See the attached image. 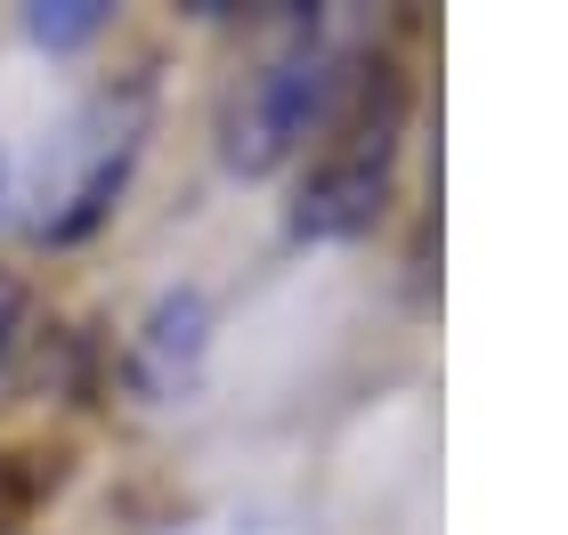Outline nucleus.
<instances>
[{
    "mask_svg": "<svg viewBox=\"0 0 568 535\" xmlns=\"http://www.w3.org/2000/svg\"><path fill=\"white\" fill-rule=\"evenodd\" d=\"M333 97V49L317 41V24L293 17V41L252 73V90L227 114V163L236 171H276L293 146L308 138V122L325 114Z\"/></svg>",
    "mask_w": 568,
    "mask_h": 535,
    "instance_id": "nucleus-1",
    "label": "nucleus"
},
{
    "mask_svg": "<svg viewBox=\"0 0 568 535\" xmlns=\"http://www.w3.org/2000/svg\"><path fill=\"white\" fill-rule=\"evenodd\" d=\"M390 155H398V90L382 97V114L349 122V138L325 155V171L293 203V236H357L374 227V212L390 203Z\"/></svg>",
    "mask_w": 568,
    "mask_h": 535,
    "instance_id": "nucleus-2",
    "label": "nucleus"
},
{
    "mask_svg": "<svg viewBox=\"0 0 568 535\" xmlns=\"http://www.w3.org/2000/svg\"><path fill=\"white\" fill-rule=\"evenodd\" d=\"M203 333H212L203 300L195 292H171L163 309L146 317V333H139V390L146 398H179V390H187L195 366H203Z\"/></svg>",
    "mask_w": 568,
    "mask_h": 535,
    "instance_id": "nucleus-3",
    "label": "nucleus"
},
{
    "mask_svg": "<svg viewBox=\"0 0 568 535\" xmlns=\"http://www.w3.org/2000/svg\"><path fill=\"white\" fill-rule=\"evenodd\" d=\"M98 24H106V9H98V0H41V9H24V33H33V41H49V49L90 41Z\"/></svg>",
    "mask_w": 568,
    "mask_h": 535,
    "instance_id": "nucleus-4",
    "label": "nucleus"
},
{
    "mask_svg": "<svg viewBox=\"0 0 568 535\" xmlns=\"http://www.w3.org/2000/svg\"><path fill=\"white\" fill-rule=\"evenodd\" d=\"M17 317H24V300L0 285V357H9V341H17Z\"/></svg>",
    "mask_w": 568,
    "mask_h": 535,
    "instance_id": "nucleus-5",
    "label": "nucleus"
},
{
    "mask_svg": "<svg viewBox=\"0 0 568 535\" xmlns=\"http://www.w3.org/2000/svg\"><path fill=\"white\" fill-rule=\"evenodd\" d=\"M0 178H9V171H0Z\"/></svg>",
    "mask_w": 568,
    "mask_h": 535,
    "instance_id": "nucleus-6",
    "label": "nucleus"
}]
</instances>
